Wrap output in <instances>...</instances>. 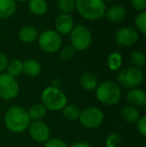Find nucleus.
Segmentation results:
<instances>
[{
  "label": "nucleus",
  "instance_id": "f257e3e1",
  "mask_svg": "<svg viewBox=\"0 0 146 147\" xmlns=\"http://www.w3.org/2000/svg\"><path fill=\"white\" fill-rule=\"evenodd\" d=\"M4 123L10 132L22 133L28 128L30 118L28 113L21 106H11L6 110L4 115Z\"/></svg>",
  "mask_w": 146,
  "mask_h": 147
},
{
  "label": "nucleus",
  "instance_id": "f03ea898",
  "mask_svg": "<svg viewBox=\"0 0 146 147\" xmlns=\"http://www.w3.org/2000/svg\"><path fill=\"white\" fill-rule=\"evenodd\" d=\"M75 10L86 20H97L104 16L106 3L103 0H75Z\"/></svg>",
  "mask_w": 146,
  "mask_h": 147
},
{
  "label": "nucleus",
  "instance_id": "7ed1b4c3",
  "mask_svg": "<svg viewBox=\"0 0 146 147\" xmlns=\"http://www.w3.org/2000/svg\"><path fill=\"white\" fill-rule=\"evenodd\" d=\"M95 95L97 100L102 104L113 106L121 100L122 90L117 83L107 80L98 84L97 88L95 89Z\"/></svg>",
  "mask_w": 146,
  "mask_h": 147
},
{
  "label": "nucleus",
  "instance_id": "20e7f679",
  "mask_svg": "<svg viewBox=\"0 0 146 147\" xmlns=\"http://www.w3.org/2000/svg\"><path fill=\"white\" fill-rule=\"evenodd\" d=\"M41 104L51 111L62 110L67 105V96L56 86H47L41 93Z\"/></svg>",
  "mask_w": 146,
  "mask_h": 147
},
{
  "label": "nucleus",
  "instance_id": "39448f33",
  "mask_svg": "<svg viewBox=\"0 0 146 147\" xmlns=\"http://www.w3.org/2000/svg\"><path fill=\"white\" fill-rule=\"evenodd\" d=\"M70 45L75 51H84L90 47L92 43V33L89 28L82 24L74 25L69 33Z\"/></svg>",
  "mask_w": 146,
  "mask_h": 147
},
{
  "label": "nucleus",
  "instance_id": "423d86ee",
  "mask_svg": "<svg viewBox=\"0 0 146 147\" xmlns=\"http://www.w3.org/2000/svg\"><path fill=\"white\" fill-rule=\"evenodd\" d=\"M37 42H38L39 48L43 52L49 53V54L58 52L62 46L61 35L52 29L44 30L40 35H38Z\"/></svg>",
  "mask_w": 146,
  "mask_h": 147
},
{
  "label": "nucleus",
  "instance_id": "0eeeda50",
  "mask_svg": "<svg viewBox=\"0 0 146 147\" xmlns=\"http://www.w3.org/2000/svg\"><path fill=\"white\" fill-rule=\"evenodd\" d=\"M144 76L141 69L135 68L133 66H129L122 69L117 75V81L118 85L126 89H134L138 88L143 82Z\"/></svg>",
  "mask_w": 146,
  "mask_h": 147
},
{
  "label": "nucleus",
  "instance_id": "6e6552de",
  "mask_svg": "<svg viewBox=\"0 0 146 147\" xmlns=\"http://www.w3.org/2000/svg\"><path fill=\"white\" fill-rule=\"evenodd\" d=\"M79 121L83 127L87 129L98 128L104 121L103 111L98 107L89 106L80 111Z\"/></svg>",
  "mask_w": 146,
  "mask_h": 147
},
{
  "label": "nucleus",
  "instance_id": "1a4fd4ad",
  "mask_svg": "<svg viewBox=\"0 0 146 147\" xmlns=\"http://www.w3.org/2000/svg\"><path fill=\"white\" fill-rule=\"evenodd\" d=\"M20 87L16 78L10 76L6 72L0 73V98L11 100L19 94Z\"/></svg>",
  "mask_w": 146,
  "mask_h": 147
},
{
  "label": "nucleus",
  "instance_id": "9d476101",
  "mask_svg": "<svg viewBox=\"0 0 146 147\" xmlns=\"http://www.w3.org/2000/svg\"><path fill=\"white\" fill-rule=\"evenodd\" d=\"M115 42L121 47H132L138 42L139 33L136 29L129 26H125L116 31L114 35Z\"/></svg>",
  "mask_w": 146,
  "mask_h": 147
},
{
  "label": "nucleus",
  "instance_id": "9b49d317",
  "mask_svg": "<svg viewBox=\"0 0 146 147\" xmlns=\"http://www.w3.org/2000/svg\"><path fill=\"white\" fill-rule=\"evenodd\" d=\"M27 129L30 137L36 142H46L50 138V128L41 120L30 121Z\"/></svg>",
  "mask_w": 146,
  "mask_h": 147
},
{
  "label": "nucleus",
  "instance_id": "f8f14e48",
  "mask_svg": "<svg viewBox=\"0 0 146 147\" xmlns=\"http://www.w3.org/2000/svg\"><path fill=\"white\" fill-rule=\"evenodd\" d=\"M55 31L60 35H68L74 27V19L70 14H59L54 21Z\"/></svg>",
  "mask_w": 146,
  "mask_h": 147
},
{
  "label": "nucleus",
  "instance_id": "ddd939ff",
  "mask_svg": "<svg viewBox=\"0 0 146 147\" xmlns=\"http://www.w3.org/2000/svg\"><path fill=\"white\" fill-rule=\"evenodd\" d=\"M127 16V11L125 9L124 6L122 5H113L107 8L104 13V16L109 22L112 23H119V22L123 21Z\"/></svg>",
  "mask_w": 146,
  "mask_h": 147
},
{
  "label": "nucleus",
  "instance_id": "4468645a",
  "mask_svg": "<svg viewBox=\"0 0 146 147\" xmlns=\"http://www.w3.org/2000/svg\"><path fill=\"white\" fill-rule=\"evenodd\" d=\"M126 101L129 103V105L136 107V108L144 106L146 104V94L142 89H130L126 94Z\"/></svg>",
  "mask_w": 146,
  "mask_h": 147
},
{
  "label": "nucleus",
  "instance_id": "2eb2a0df",
  "mask_svg": "<svg viewBox=\"0 0 146 147\" xmlns=\"http://www.w3.org/2000/svg\"><path fill=\"white\" fill-rule=\"evenodd\" d=\"M79 83L81 87L86 91H95L98 86V77L95 73L90 71H86L81 74L79 78Z\"/></svg>",
  "mask_w": 146,
  "mask_h": 147
},
{
  "label": "nucleus",
  "instance_id": "dca6fc26",
  "mask_svg": "<svg viewBox=\"0 0 146 147\" xmlns=\"http://www.w3.org/2000/svg\"><path fill=\"white\" fill-rule=\"evenodd\" d=\"M38 37V32L34 26L31 25H25L21 27L18 31V38L21 42L29 44L37 40Z\"/></svg>",
  "mask_w": 146,
  "mask_h": 147
},
{
  "label": "nucleus",
  "instance_id": "f3484780",
  "mask_svg": "<svg viewBox=\"0 0 146 147\" xmlns=\"http://www.w3.org/2000/svg\"><path fill=\"white\" fill-rule=\"evenodd\" d=\"M17 2L15 0H0V19H8L15 14Z\"/></svg>",
  "mask_w": 146,
  "mask_h": 147
},
{
  "label": "nucleus",
  "instance_id": "a211bd4d",
  "mask_svg": "<svg viewBox=\"0 0 146 147\" xmlns=\"http://www.w3.org/2000/svg\"><path fill=\"white\" fill-rule=\"evenodd\" d=\"M23 73L29 77H36L41 73V65L36 59L29 58L22 61Z\"/></svg>",
  "mask_w": 146,
  "mask_h": 147
},
{
  "label": "nucleus",
  "instance_id": "6ab92c4d",
  "mask_svg": "<svg viewBox=\"0 0 146 147\" xmlns=\"http://www.w3.org/2000/svg\"><path fill=\"white\" fill-rule=\"evenodd\" d=\"M121 118L124 120L126 123L129 124H135L137 120L140 118V112H139L138 108L131 105H126L124 106L120 111Z\"/></svg>",
  "mask_w": 146,
  "mask_h": 147
},
{
  "label": "nucleus",
  "instance_id": "aec40b11",
  "mask_svg": "<svg viewBox=\"0 0 146 147\" xmlns=\"http://www.w3.org/2000/svg\"><path fill=\"white\" fill-rule=\"evenodd\" d=\"M28 9L36 16H42L48 11V3L46 0H29Z\"/></svg>",
  "mask_w": 146,
  "mask_h": 147
},
{
  "label": "nucleus",
  "instance_id": "412c9836",
  "mask_svg": "<svg viewBox=\"0 0 146 147\" xmlns=\"http://www.w3.org/2000/svg\"><path fill=\"white\" fill-rule=\"evenodd\" d=\"M123 63V57L120 52L113 51L107 56V66L111 71H117L121 68Z\"/></svg>",
  "mask_w": 146,
  "mask_h": 147
},
{
  "label": "nucleus",
  "instance_id": "4be33fe9",
  "mask_svg": "<svg viewBox=\"0 0 146 147\" xmlns=\"http://www.w3.org/2000/svg\"><path fill=\"white\" fill-rule=\"evenodd\" d=\"M47 109L43 106L41 103H36L30 106V108L28 109L27 113L28 116H29L30 120L32 121H35V120H41L46 114Z\"/></svg>",
  "mask_w": 146,
  "mask_h": 147
},
{
  "label": "nucleus",
  "instance_id": "5701e85b",
  "mask_svg": "<svg viewBox=\"0 0 146 147\" xmlns=\"http://www.w3.org/2000/svg\"><path fill=\"white\" fill-rule=\"evenodd\" d=\"M23 72L22 68V61L19 59H12L8 62L7 68H6V73L9 74L12 77H17Z\"/></svg>",
  "mask_w": 146,
  "mask_h": 147
},
{
  "label": "nucleus",
  "instance_id": "b1692460",
  "mask_svg": "<svg viewBox=\"0 0 146 147\" xmlns=\"http://www.w3.org/2000/svg\"><path fill=\"white\" fill-rule=\"evenodd\" d=\"M80 109L77 105L74 104H67L64 108L62 109V115L64 118H66L67 120H77L79 118L80 115Z\"/></svg>",
  "mask_w": 146,
  "mask_h": 147
},
{
  "label": "nucleus",
  "instance_id": "393cba45",
  "mask_svg": "<svg viewBox=\"0 0 146 147\" xmlns=\"http://www.w3.org/2000/svg\"><path fill=\"white\" fill-rule=\"evenodd\" d=\"M56 7L62 14H70L75 10V0H57Z\"/></svg>",
  "mask_w": 146,
  "mask_h": 147
},
{
  "label": "nucleus",
  "instance_id": "a878e982",
  "mask_svg": "<svg viewBox=\"0 0 146 147\" xmlns=\"http://www.w3.org/2000/svg\"><path fill=\"white\" fill-rule=\"evenodd\" d=\"M130 62L133 67L141 69L145 66V55L142 51L135 50L130 55Z\"/></svg>",
  "mask_w": 146,
  "mask_h": 147
},
{
  "label": "nucleus",
  "instance_id": "bb28decb",
  "mask_svg": "<svg viewBox=\"0 0 146 147\" xmlns=\"http://www.w3.org/2000/svg\"><path fill=\"white\" fill-rule=\"evenodd\" d=\"M135 29L138 33L144 35L146 33V12L141 11L135 16L134 19Z\"/></svg>",
  "mask_w": 146,
  "mask_h": 147
},
{
  "label": "nucleus",
  "instance_id": "cd10ccee",
  "mask_svg": "<svg viewBox=\"0 0 146 147\" xmlns=\"http://www.w3.org/2000/svg\"><path fill=\"white\" fill-rule=\"evenodd\" d=\"M60 58L63 61H69L75 56V50L71 45H65L62 48H60Z\"/></svg>",
  "mask_w": 146,
  "mask_h": 147
},
{
  "label": "nucleus",
  "instance_id": "c85d7f7f",
  "mask_svg": "<svg viewBox=\"0 0 146 147\" xmlns=\"http://www.w3.org/2000/svg\"><path fill=\"white\" fill-rule=\"evenodd\" d=\"M121 143L120 135L117 133H111L107 136L105 140L106 147H119Z\"/></svg>",
  "mask_w": 146,
  "mask_h": 147
},
{
  "label": "nucleus",
  "instance_id": "c756f323",
  "mask_svg": "<svg viewBox=\"0 0 146 147\" xmlns=\"http://www.w3.org/2000/svg\"><path fill=\"white\" fill-rule=\"evenodd\" d=\"M44 147H68V145L60 138H49L44 143Z\"/></svg>",
  "mask_w": 146,
  "mask_h": 147
},
{
  "label": "nucleus",
  "instance_id": "7c9ffc66",
  "mask_svg": "<svg viewBox=\"0 0 146 147\" xmlns=\"http://www.w3.org/2000/svg\"><path fill=\"white\" fill-rule=\"evenodd\" d=\"M136 128L137 131L139 132L142 137H145L146 136V116L143 115V116H140L138 120H137L136 123Z\"/></svg>",
  "mask_w": 146,
  "mask_h": 147
},
{
  "label": "nucleus",
  "instance_id": "2f4dec72",
  "mask_svg": "<svg viewBox=\"0 0 146 147\" xmlns=\"http://www.w3.org/2000/svg\"><path fill=\"white\" fill-rule=\"evenodd\" d=\"M131 5L135 10L138 12L145 11L146 8V0H130Z\"/></svg>",
  "mask_w": 146,
  "mask_h": 147
},
{
  "label": "nucleus",
  "instance_id": "473e14b6",
  "mask_svg": "<svg viewBox=\"0 0 146 147\" xmlns=\"http://www.w3.org/2000/svg\"><path fill=\"white\" fill-rule=\"evenodd\" d=\"M8 62H9V60H8L7 56L5 55V53L0 51V73H4L6 71Z\"/></svg>",
  "mask_w": 146,
  "mask_h": 147
},
{
  "label": "nucleus",
  "instance_id": "72a5a7b5",
  "mask_svg": "<svg viewBox=\"0 0 146 147\" xmlns=\"http://www.w3.org/2000/svg\"><path fill=\"white\" fill-rule=\"evenodd\" d=\"M70 147H91L89 143L87 142H83V141H79V142H75L73 143Z\"/></svg>",
  "mask_w": 146,
  "mask_h": 147
},
{
  "label": "nucleus",
  "instance_id": "f704fd0d",
  "mask_svg": "<svg viewBox=\"0 0 146 147\" xmlns=\"http://www.w3.org/2000/svg\"><path fill=\"white\" fill-rule=\"evenodd\" d=\"M16 2H26V1H29V0H15Z\"/></svg>",
  "mask_w": 146,
  "mask_h": 147
},
{
  "label": "nucleus",
  "instance_id": "c9c22d12",
  "mask_svg": "<svg viewBox=\"0 0 146 147\" xmlns=\"http://www.w3.org/2000/svg\"><path fill=\"white\" fill-rule=\"evenodd\" d=\"M103 1L106 3V2H113V1H115V0H103Z\"/></svg>",
  "mask_w": 146,
  "mask_h": 147
}]
</instances>
